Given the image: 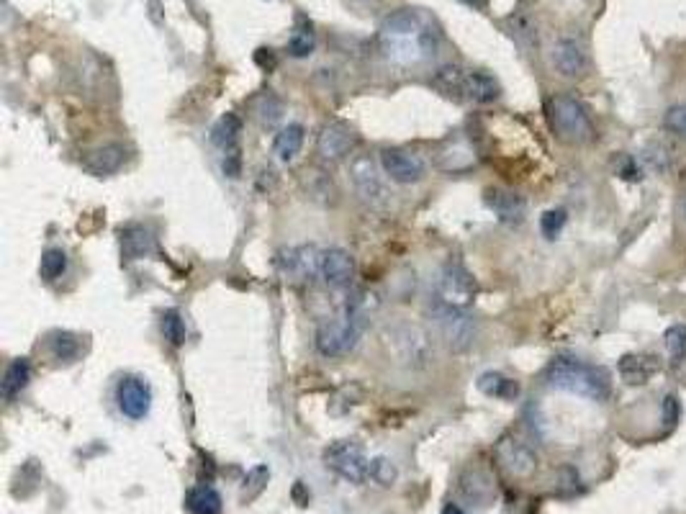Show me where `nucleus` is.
Instances as JSON below:
<instances>
[{
  "instance_id": "f257e3e1",
  "label": "nucleus",
  "mask_w": 686,
  "mask_h": 514,
  "mask_svg": "<svg viewBox=\"0 0 686 514\" xmlns=\"http://www.w3.org/2000/svg\"><path fill=\"white\" fill-rule=\"evenodd\" d=\"M378 49L391 65H424L440 49V26L424 8H399L383 18L378 29Z\"/></svg>"
},
{
  "instance_id": "f03ea898",
  "label": "nucleus",
  "mask_w": 686,
  "mask_h": 514,
  "mask_svg": "<svg viewBox=\"0 0 686 514\" xmlns=\"http://www.w3.org/2000/svg\"><path fill=\"white\" fill-rule=\"evenodd\" d=\"M550 389L566 391L573 396H584L591 401H604L612 394V376L607 368L584 363L579 358H555L545 371Z\"/></svg>"
},
{
  "instance_id": "7ed1b4c3",
  "label": "nucleus",
  "mask_w": 686,
  "mask_h": 514,
  "mask_svg": "<svg viewBox=\"0 0 686 514\" xmlns=\"http://www.w3.org/2000/svg\"><path fill=\"white\" fill-rule=\"evenodd\" d=\"M365 317H368V296L358 293L342 309L340 317L329 319L317 329V350L324 358H340L355 350L360 335L365 329Z\"/></svg>"
},
{
  "instance_id": "20e7f679",
  "label": "nucleus",
  "mask_w": 686,
  "mask_h": 514,
  "mask_svg": "<svg viewBox=\"0 0 686 514\" xmlns=\"http://www.w3.org/2000/svg\"><path fill=\"white\" fill-rule=\"evenodd\" d=\"M432 85L442 96L455 101L491 103L502 96V85L496 83L494 75L484 70H468L460 65H442L432 78Z\"/></svg>"
},
{
  "instance_id": "39448f33",
  "label": "nucleus",
  "mask_w": 686,
  "mask_h": 514,
  "mask_svg": "<svg viewBox=\"0 0 686 514\" xmlns=\"http://www.w3.org/2000/svg\"><path fill=\"white\" fill-rule=\"evenodd\" d=\"M548 119L555 137L568 144H586L594 139V124L584 103L573 96H555L548 103Z\"/></svg>"
},
{
  "instance_id": "423d86ee",
  "label": "nucleus",
  "mask_w": 686,
  "mask_h": 514,
  "mask_svg": "<svg viewBox=\"0 0 686 514\" xmlns=\"http://www.w3.org/2000/svg\"><path fill=\"white\" fill-rule=\"evenodd\" d=\"M432 322H435L437 332H440V337L450 350H466V347L473 345L476 322H473V317L466 309H455V306L437 301L432 306Z\"/></svg>"
},
{
  "instance_id": "0eeeda50",
  "label": "nucleus",
  "mask_w": 686,
  "mask_h": 514,
  "mask_svg": "<svg viewBox=\"0 0 686 514\" xmlns=\"http://www.w3.org/2000/svg\"><path fill=\"white\" fill-rule=\"evenodd\" d=\"M476 296V281L468 273L466 265L458 260H450L440 273V283H437V301L442 304L455 306V309H468Z\"/></svg>"
},
{
  "instance_id": "6e6552de",
  "label": "nucleus",
  "mask_w": 686,
  "mask_h": 514,
  "mask_svg": "<svg viewBox=\"0 0 686 514\" xmlns=\"http://www.w3.org/2000/svg\"><path fill=\"white\" fill-rule=\"evenodd\" d=\"M324 463L337 476H342L345 481H352V484H363L370 476V461L363 455V450L355 443H350V440L329 445V450L324 453Z\"/></svg>"
},
{
  "instance_id": "1a4fd4ad",
  "label": "nucleus",
  "mask_w": 686,
  "mask_h": 514,
  "mask_svg": "<svg viewBox=\"0 0 686 514\" xmlns=\"http://www.w3.org/2000/svg\"><path fill=\"white\" fill-rule=\"evenodd\" d=\"M350 180L358 196L370 206H383L388 201V191L383 186V178L378 173L376 162L368 155H358L350 162Z\"/></svg>"
},
{
  "instance_id": "9d476101",
  "label": "nucleus",
  "mask_w": 686,
  "mask_h": 514,
  "mask_svg": "<svg viewBox=\"0 0 686 514\" xmlns=\"http://www.w3.org/2000/svg\"><path fill=\"white\" fill-rule=\"evenodd\" d=\"M116 404L129 419H144L152 409V386L142 376H124L116 386Z\"/></svg>"
},
{
  "instance_id": "9b49d317",
  "label": "nucleus",
  "mask_w": 686,
  "mask_h": 514,
  "mask_svg": "<svg viewBox=\"0 0 686 514\" xmlns=\"http://www.w3.org/2000/svg\"><path fill=\"white\" fill-rule=\"evenodd\" d=\"M383 173L394 183L409 186V183H419L427 173V162L417 155V152L401 150V147H391V150L381 152Z\"/></svg>"
},
{
  "instance_id": "f8f14e48",
  "label": "nucleus",
  "mask_w": 686,
  "mask_h": 514,
  "mask_svg": "<svg viewBox=\"0 0 686 514\" xmlns=\"http://www.w3.org/2000/svg\"><path fill=\"white\" fill-rule=\"evenodd\" d=\"M496 458H499V463L504 466V471H507L509 476H514V479H527V476H532L537 468V455L532 453L530 445L522 443V440H517V437L512 435L499 440V445H496Z\"/></svg>"
},
{
  "instance_id": "ddd939ff",
  "label": "nucleus",
  "mask_w": 686,
  "mask_h": 514,
  "mask_svg": "<svg viewBox=\"0 0 686 514\" xmlns=\"http://www.w3.org/2000/svg\"><path fill=\"white\" fill-rule=\"evenodd\" d=\"M388 337H391L396 353L401 355L404 363L424 365L432 358L430 337L424 335L419 327H414V324H399V327H394L388 332Z\"/></svg>"
},
{
  "instance_id": "4468645a",
  "label": "nucleus",
  "mask_w": 686,
  "mask_h": 514,
  "mask_svg": "<svg viewBox=\"0 0 686 514\" xmlns=\"http://www.w3.org/2000/svg\"><path fill=\"white\" fill-rule=\"evenodd\" d=\"M281 270L293 281H311L314 275L322 273V252L314 245L291 247L281 252Z\"/></svg>"
},
{
  "instance_id": "2eb2a0df",
  "label": "nucleus",
  "mask_w": 686,
  "mask_h": 514,
  "mask_svg": "<svg viewBox=\"0 0 686 514\" xmlns=\"http://www.w3.org/2000/svg\"><path fill=\"white\" fill-rule=\"evenodd\" d=\"M352 144H355V134H352V129L347 124H342V121H332V124H327L322 129V134H319L317 139V152L322 155V160H342L345 155H350Z\"/></svg>"
},
{
  "instance_id": "dca6fc26",
  "label": "nucleus",
  "mask_w": 686,
  "mask_h": 514,
  "mask_svg": "<svg viewBox=\"0 0 686 514\" xmlns=\"http://www.w3.org/2000/svg\"><path fill=\"white\" fill-rule=\"evenodd\" d=\"M550 60H553L555 72L563 75V78H581L586 72V65H589L584 47H581L576 39H561V42H555Z\"/></svg>"
},
{
  "instance_id": "f3484780",
  "label": "nucleus",
  "mask_w": 686,
  "mask_h": 514,
  "mask_svg": "<svg viewBox=\"0 0 686 514\" xmlns=\"http://www.w3.org/2000/svg\"><path fill=\"white\" fill-rule=\"evenodd\" d=\"M486 206H489V209L499 216V222L504 224L525 222L527 216L525 198L517 196L514 191H507V188H489V191H486Z\"/></svg>"
},
{
  "instance_id": "a211bd4d",
  "label": "nucleus",
  "mask_w": 686,
  "mask_h": 514,
  "mask_svg": "<svg viewBox=\"0 0 686 514\" xmlns=\"http://www.w3.org/2000/svg\"><path fill=\"white\" fill-rule=\"evenodd\" d=\"M126 162V147L124 144H103V147H96L90 150L83 160V168L88 170L90 175H114L124 168Z\"/></svg>"
},
{
  "instance_id": "6ab92c4d",
  "label": "nucleus",
  "mask_w": 686,
  "mask_h": 514,
  "mask_svg": "<svg viewBox=\"0 0 686 514\" xmlns=\"http://www.w3.org/2000/svg\"><path fill=\"white\" fill-rule=\"evenodd\" d=\"M322 275H324V281H327L329 286H335V288L347 286V283L352 281V275H355V260H352L350 252L342 250V247L324 250L322 252Z\"/></svg>"
},
{
  "instance_id": "aec40b11",
  "label": "nucleus",
  "mask_w": 686,
  "mask_h": 514,
  "mask_svg": "<svg viewBox=\"0 0 686 514\" xmlns=\"http://www.w3.org/2000/svg\"><path fill=\"white\" fill-rule=\"evenodd\" d=\"M157 250L155 234L152 229L142 227V224H132L121 232V252H124L126 260H142V257H150Z\"/></svg>"
},
{
  "instance_id": "412c9836",
  "label": "nucleus",
  "mask_w": 686,
  "mask_h": 514,
  "mask_svg": "<svg viewBox=\"0 0 686 514\" xmlns=\"http://www.w3.org/2000/svg\"><path fill=\"white\" fill-rule=\"evenodd\" d=\"M658 371H661V363H658L656 355L633 353V355H625V358L620 360V373L630 386L648 383Z\"/></svg>"
},
{
  "instance_id": "4be33fe9",
  "label": "nucleus",
  "mask_w": 686,
  "mask_h": 514,
  "mask_svg": "<svg viewBox=\"0 0 686 514\" xmlns=\"http://www.w3.org/2000/svg\"><path fill=\"white\" fill-rule=\"evenodd\" d=\"M304 126L301 124H288L286 129H281V134L275 137V144H273V152L275 157L281 162H293L296 160V155L301 152V147H304Z\"/></svg>"
},
{
  "instance_id": "5701e85b",
  "label": "nucleus",
  "mask_w": 686,
  "mask_h": 514,
  "mask_svg": "<svg viewBox=\"0 0 686 514\" xmlns=\"http://www.w3.org/2000/svg\"><path fill=\"white\" fill-rule=\"evenodd\" d=\"M478 391L491 396V399H504V401H512L519 396L517 381H512V378H507L504 373H496V371H489L478 378Z\"/></svg>"
},
{
  "instance_id": "b1692460",
  "label": "nucleus",
  "mask_w": 686,
  "mask_h": 514,
  "mask_svg": "<svg viewBox=\"0 0 686 514\" xmlns=\"http://www.w3.org/2000/svg\"><path fill=\"white\" fill-rule=\"evenodd\" d=\"M239 132H242L239 119L234 114H227L214 126L211 139H214V144L224 152V155H232V152H239Z\"/></svg>"
},
{
  "instance_id": "393cba45",
  "label": "nucleus",
  "mask_w": 686,
  "mask_h": 514,
  "mask_svg": "<svg viewBox=\"0 0 686 514\" xmlns=\"http://www.w3.org/2000/svg\"><path fill=\"white\" fill-rule=\"evenodd\" d=\"M476 162V152H473L471 144L466 139H455L450 142V147L440 155V165L450 173H460V170H468Z\"/></svg>"
},
{
  "instance_id": "a878e982",
  "label": "nucleus",
  "mask_w": 686,
  "mask_h": 514,
  "mask_svg": "<svg viewBox=\"0 0 686 514\" xmlns=\"http://www.w3.org/2000/svg\"><path fill=\"white\" fill-rule=\"evenodd\" d=\"M185 504H188V509H191L193 514H219L221 512L219 491L211 489V486H196V489L188 491Z\"/></svg>"
},
{
  "instance_id": "bb28decb",
  "label": "nucleus",
  "mask_w": 686,
  "mask_h": 514,
  "mask_svg": "<svg viewBox=\"0 0 686 514\" xmlns=\"http://www.w3.org/2000/svg\"><path fill=\"white\" fill-rule=\"evenodd\" d=\"M29 378H31L29 360L26 358L13 360V363L8 365L6 376H3V396H6V399H13L16 394H21V391L26 389Z\"/></svg>"
},
{
  "instance_id": "cd10ccee",
  "label": "nucleus",
  "mask_w": 686,
  "mask_h": 514,
  "mask_svg": "<svg viewBox=\"0 0 686 514\" xmlns=\"http://www.w3.org/2000/svg\"><path fill=\"white\" fill-rule=\"evenodd\" d=\"M49 350H52V358L60 360V363H70V360L78 358L80 342L72 332H54L52 340H49Z\"/></svg>"
},
{
  "instance_id": "c85d7f7f",
  "label": "nucleus",
  "mask_w": 686,
  "mask_h": 514,
  "mask_svg": "<svg viewBox=\"0 0 686 514\" xmlns=\"http://www.w3.org/2000/svg\"><path fill=\"white\" fill-rule=\"evenodd\" d=\"M67 270V255L60 247H49L42 255V265H39V273H42L44 281H57L62 278Z\"/></svg>"
},
{
  "instance_id": "c756f323",
  "label": "nucleus",
  "mask_w": 686,
  "mask_h": 514,
  "mask_svg": "<svg viewBox=\"0 0 686 514\" xmlns=\"http://www.w3.org/2000/svg\"><path fill=\"white\" fill-rule=\"evenodd\" d=\"M257 114H260V119H263L265 126H273L278 124V121L283 119V103L281 98L275 96V93H265L263 98H260V103H257Z\"/></svg>"
},
{
  "instance_id": "7c9ffc66",
  "label": "nucleus",
  "mask_w": 686,
  "mask_h": 514,
  "mask_svg": "<svg viewBox=\"0 0 686 514\" xmlns=\"http://www.w3.org/2000/svg\"><path fill=\"white\" fill-rule=\"evenodd\" d=\"M288 52L293 57H309L314 52V31H311V26H299V29L293 31L291 42H288Z\"/></svg>"
},
{
  "instance_id": "2f4dec72",
  "label": "nucleus",
  "mask_w": 686,
  "mask_h": 514,
  "mask_svg": "<svg viewBox=\"0 0 686 514\" xmlns=\"http://www.w3.org/2000/svg\"><path fill=\"white\" fill-rule=\"evenodd\" d=\"M162 332H165V337L170 340V345H183L185 337H188V329H185V322L180 319L178 311H168L165 317H162Z\"/></svg>"
},
{
  "instance_id": "473e14b6",
  "label": "nucleus",
  "mask_w": 686,
  "mask_h": 514,
  "mask_svg": "<svg viewBox=\"0 0 686 514\" xmlns=\"http://www.w3.org/2000/svg\"><path fill=\"white\" fill-rule=\"evenodd\" d=\"M270 479V471L265 466H257L252 468L250 476H247L245 481V491H242V502H250V499H255L260 491L265 489V484H268Z\"/></svg>"
},
{
  "instance_id": "72a5a7b5",
  "label": "nucleus",
  "mask_w": 686,
  "mask_h": 514,
  "mask_svg": "<svg viewBox=\"0 0 686 514\" xmlns=\"http://www.w3.org/2000/svg\"><path fill=\"white\" fill-rule=\"evenodd\" d=\"M566 219L568 214L563 209H550L540 216V229H543V234L548 240H555V237L561 234V229L566 227Z\"/></svg>"
},
{
  "instance_id": "f704fd0d",
  "label": "nucleus",
  "mask_w": 686,
  "mask_h": 514,
  "mask_svg": "<svg viewBox=\"0 0 686 514\" xmlns=\"http://www.w3.org/2000/svg\"><path fill=\"white\" fill-rule=\"evenodd\" d=\"M666 353H669L671 363H679L686 355V327H671L666 332Z\"/></svg>"
},
{
  "instance_id": "c9c22d12",
  "label": "nucleus",
  "mask_w": 686,
  "mask_h": 514,
  "mask_svg": "<svg viewBox=\"0 0 686 514\" xmlns=\"http://www.w3.org/2000/svg\"><path fill=\"white\" fill-rule=\"evenodd\" d=\"M663 126L671 134H679V137L686 139V106H671L663 116Z\"/></svg>"
},
{
  "instance_id": "e433bc0d",
  "label": "nucleus",
  "mask_w": 686,
  "mask_h": 514,
  "mask_svg": "<svg viewBox=\"0 0 686 514\" xmlns=\"http://www.w3.org/2000/svg\"><path fill=\"white\" fill-rule=\"evenodd\" d=\"M370 476L378 481V484L383 486H391L396 479V468L394 463L388 461V458H376V461L370 463Z\"/></svg>"
},
{
  "instance_id": "4c0bfd02",
  "label": "nucleus",
  "mask_w": 686,
  "mask_h": 514,
  "mask_svg": "<svg viewBox=\"0 0 686 514\" xmlns=\"http://www.w3.org/2000/svg\"><path fill=\"white\" fill-rule=\"evenodd\" d=\"M617 162H620V168H617V175H620V178H627V180L638 178V165H635L633 157L620 155L617 157Z\"/></svg>"
},
{
  "instance_id": "58836bf2",
  "label": "nucleus",
  "mask_w": 686,
  "mask_h": 514,
  "mask_svg": "<svg viewBox=\"0 0 686 514\" xmlns=\"http://www.w3.org/2000/svg\"><path fill=\"white\" fill-rule=\"evenodd\" d=\"M460 3H466V6H471V8H478V11H484V8L489 6V0H460Z\"/></svg>"
},
{
  "instance_id": "ea45409f",
  "label": "nucleus",
  "mask_w": 686,
  "mask_h": 514,
  "mask_svg": "<svg viewBox=\"0 0 686 514\" xmlns=\"http://www.w3.org/2000/svg\"><path fill=\"white\" fill-rule=\"evenodd\" d=\"M442 514H466L460 507H455V504H448V507L442 509Z\"/></svg>"
},
{
  "instance_id": "a19ab883",
  "label": "nucleus",
  "mask_w": 686,
  "mask_h": 514,
  "mask_svg": "<svg viewBox=\"0 0 686 514\" xmlns=\"http://www.w3.org/2000/svg\"><path fill=\"white\" fill-rule=\"evenodd\" d=\"M684 211H686V201H684Z\"/></svg>"
}]
</instances>
